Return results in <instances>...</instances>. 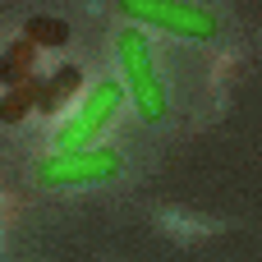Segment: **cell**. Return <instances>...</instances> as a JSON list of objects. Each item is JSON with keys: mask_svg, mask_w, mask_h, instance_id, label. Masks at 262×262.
<instances>
[{"mask_svg": "<svg viewBox=\"0 0 262 262\" xmlns=\"http://www.w3.org/2000/svg\"><path fill=\"white\" fill-rule=\"evenodd\" d=\"M115 5L134 28H157V32H175L189 41H207L221 32L216 14L193 0H115Z\"/></svg>", "mask_w": 262, "mask_h": 262, "instance_id": "2", "label": "cell"}, {"mask_svg": "<svg viewBox=\"0 0 262 262\" xmlns=\"http://www.w3.org/2000/svg\"><path fill=\"white\" fill-rule=\"evenodd\" d=\"M120 175V152L111 147H83V152H51L37 166V180L46 189H69V184H101Z\"/></svg>", "mask_w": 262, "mask_h": 262, "instance_id": "4", "label": "cell"}, {"mask_svg": "<svg viewBox=\"0 0 262 262\" xmlns=\"http://www.w3.org/2000/svg\"><path fill=\"white\" fill-rule=\"evenodd\" d=\"M23 41H32L37 51H41V46H46V51H60V46L69 41V23L55 18V14H32V18L23 23Z\"/></svg>", "mask_w": 262, "mask_h": 262, "instance_id": "7", "label": "cell"}, {"mask_svg": "<svg viewBox=\"0 0 262 262\" xmlns=\"http://www.w3.org/2000/svg\"><path fill=\"white\" fill-rule=\"evenodd\" d=\"M120 83L115 78H101V83H92L88 88V97H83V106L55 129V152H83V147H92L97 143V134L115 120V111H120Z\"/></svg>", "mask_w": 262, "mask_h": 262, "instance_id": "3", "label": "cell"}, {"mask_svg": "<svg viewBox=\"0 0 262 262\" xmlns=\"http://www.w3.org/2000/svg\"><path fill=\"white\" fill-rule=\"evenodd\" d=\"M83 88V69L78 64H60V69H51L46 78H41V92H37V111L41 115H55V111H64L69 106V97Z\"/></svg>", "mask_w": 262, "mask_h": 262, "instance_id": "5", "label": "cell"}, {"mask_svg": "<svg viewBox=\"0 0 262 262\" xmlns=\"http://www.w3.org/2000/svg\"><path fill=\"white\" fill-rule=\"evenodd\" d=\"M37 92H41V74H32L18 88H5V97H0V124H18L28 111H37Z\"/></svg>", "mask_w": 262, "mask_h": 262, "instance_id": "8", "label": "cell"}, {"mask_svg": "<svg viewBox=\"0 0 262 262\" xmlns=\"http://www.w3.org/2000/svg\"><path fill=\"white\" fill-rule=\"evenodd\" d=\"M32 74H37V46L23 41V37H14V41L0 51V83H5V88H18V83H28Z\"/></svg>", "mask_w": 262, "mask_h": 262, "instance_id": "6", "label": "cell"}, {"mask_svg": "<svg viewBox=\"0 0 262 262\" xmlns=\"http://www.w3.org/2000/svg\"><path fill=\"white\" fill-rule=\"evenodd\" d=\"M120 69H124V92L134 97L138 115L147 124L166 120V88H161V74H157V55L147 46V32L124 23L120 28Z\"/></svg>", "mask_w": 262, "mask_h": 262, "instance_id": "1", "label": "cell"}]
</instances>
